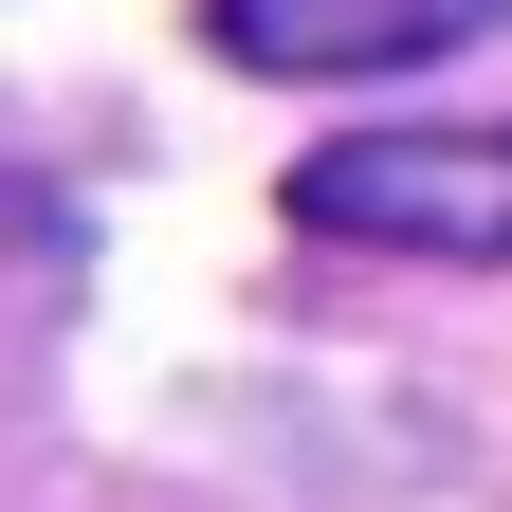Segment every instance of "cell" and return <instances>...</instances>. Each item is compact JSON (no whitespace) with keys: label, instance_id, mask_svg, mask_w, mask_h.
<instances>
[{"label":"cell","instance_id":"cell-1","mask_svg":"<svg viewBox=\"0 0 512 512\" xmlns=\"http://www.w3.org/2000/svg\"><path fill=\"white\" fill-rule=\"evenodd\" d=\"M293 220L348 256H512V128H348L293 165Z\"/></svg>","mask_w":512,"mask_h":512},{"label":"cell","instance_id":"cell-2","mask_svg":"<svg viewBox=\"0 0 512 512\" xmlns=\"http://www.w3.org/2000/svg\"><path fill=\"white\" fill-rule=\"evenodd\" d=\"M512 0H202V37L238 74H293V92H348V74H421V55L494 37Z\"/></svg>","mask_w":512,"mask_h":512}]
</instances>
